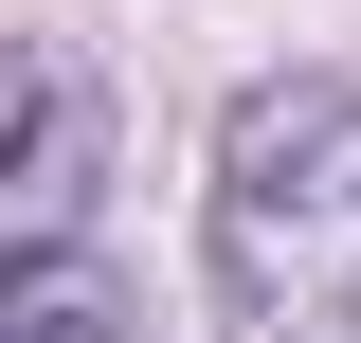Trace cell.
Listing matches in <instances>:
<instances>
[{"instance_id":"1","label":"cell","mask_w":361,"mask_h":343,"mask_svg":"<svg viewBox=\"0 0 361 343\" xmlns=\"http://www.w3.org/2000/svg\"><path fill=\"white\" fill-rule=\"evenodd\" d=\"M217 325L235 343H361V90L289 73L217 127Z\"/></svg>"},{"instance_id":"2","label":"cell","mask_w":361,"mask_h":343,"mask_svg":"<svg viewBox=\"0 0 361 343\" xmlns=\"http://www.w3.org/2000/svg\"><path fill=\"white\" fill-rule=\"evenodd\" d=\"M90 127H73V90L54 73H18V181H0V235H18V253H73V199H90Z\"/></svg>"},{"instance_id":"3","label":"cell","mask_w":361,"mask_h":343,"mask_svg":"<svg viewBox=\"0 0 361 343\" xmlns=\"http://www.w3.org/2000/svg\"><path fill=\"white\" fill-rule=\"evenodd\" d=\"M0 343H145V325H127V289H109V271L18 253V271H0Z\"/></svg>"}]
</instances>
